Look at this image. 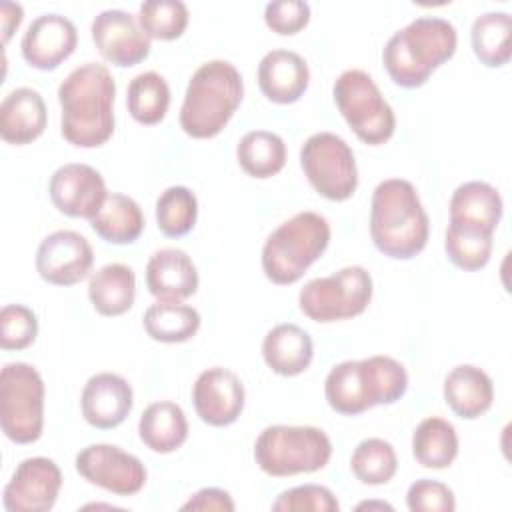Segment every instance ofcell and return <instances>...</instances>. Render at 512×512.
I'll use <instances>...</instances> for the list:
<instances>
[{
  "instance_id": "obj_1",
  "label": "cell",
  "mask_w": 512,
  "mask_h": 512,
  "mask_svg": "<svg viewBox=\"0 0 512 512\" xmlns=\"http://www.w3.org/2000/svg\"><path fill=\"white\" fill-rule=\"evenodd\" d=\"M116 82L98 62L74 68L58 86L64 140L78 148L102 146L114 134Z\"/></svg>"
},
{
  "instance_id": "obj_2",
  "label": "cell",
  "mask_w": 512,
  "mask_h": 512,
  "mask_svg": "<svg viewBox=\"0 0 512 512\" xmlns=\"http://www.w3.org/2000/svg\"><path fill=\"white\" fill-rule=\"evenodd\" d=\"M430 220L418 190L404 178L382 180L370 202V238L388 258L410 260L428 242Z\"/></svg>"
},
{
  "instance_id": "obj_3",
  "label": "cell",
  "mask_w": 512,
  "mask_h": 512,
  "mask_svg": "<svg viewBox=\"0 0 512 512\" xmlns=\"http://www.w3.org/2000/svg\"><path fill=\"white\" fill-rule=\"evenodd\" d=\"M408 388L406 368L392 356L344 360L328 372L324 396L338 414L354 416L380 404L398 402Z\"/></svg>"
},
{
  "instance_id": "obj_4",
  "label": "cell",
  "mask_w": 512,
  "mask_h": 512,
  "mask_svg": "<svg viewBox=\"0 0 512 512\" xmlns=\"http://www.w3.org/2000/svg\"><path fill=\"white\" fill-rule=\"evenodd\" d=\"M456 46L458 34L452 22L440 16H420L388 38L382 62L394 84L418 88L454 56Z\"/></svg>"
},
{
  "instance_id": "obj_5",
  "label": "cell",
  "mask_w": 512,
  "mask_h": 512,
  "mask_svg": "<svg viewBox=\"0 0 512 512\" xmlns=\"http://www.w3.org/2000/svg\"><path fill=\"white\" fill-rule=\"evenodd\" d=\"M244 96L238 68L226 60H210L192 74L180 108L182 130L198 140L214 138L234 116Z\"/></svg>"
},
{
  "instance_id": "obj_6",
  "label": "cell",
  "mask_w": 512,
  "mask_h": 512,
  "mask_svg": "<svg viewBox=\"0 0 512 512\" xmlns=\"http://www.w3.org/2000/svg\"><path fill=\"white\" fill-rule=\"evenodd\" d=\"M330 244L328 220L304 210L272 230L262 246V270L274 284L298 282Z\"/></svg>"
},
{
  "instance_id": "obj_7",
  "label": "cell",
  "mask_w": 512,
  "mask_h": 512,
  "mask_svg": "<svg viewBox=\"0 0 512 512\" xmlns=\"http://www.w3.org/2000/svg\"><path fill=\"white\" fill-rule=\"evenodd\" d=\"M332 456V442L316 426H266L254 444V460L268 476H294L322 470Z\"/></svg>"
},
{
  "instance_id": "obj_8",
  "label": "cell",
  "mask_w": 512,
  "mask_h": 512,
  "mask_svg": "<svg viewBox=\"0 0 512 512\" xmlns=\"http://www.w3.org/2000/svg\"><path fill=\"white\" fill-rule=\"evenodd\" d=\"M0 426L8 440L32 444L44 428V380L26 362H8L0 372Z\"/></svg>"
},
{
  "instance_id": "obj_9",
  "label": "cell",
  "mask_w": 512,
  "mask_h": 512,
  "mask_svg": "<svg viewBox=\"0 0 512 512\" xmlns=\"http://www.w3.org/2000/svg\"><path fill=\"white\" fill-rule=\"evenodd\" d=\"M332 96L336 108L362 142L378 146L392 138L396 130L394 110L368 72L358 68L344 70L334 82Z\"/></svg>"
},
{
  "instance_id": "obj_10",
  "label": "cell",
  "mask_w": 512,
  "mask_h": 512,
  "mask_svg": "<svg viewBox=\"0 0 512 512\" xmlns=\"http://www.w3.org/2000/svg\"><path fill=\"white\" fill-rule=\"evenodd\" d=\"M372 276L362 266H344L338 272L304 284L298 304L304 316L330 324L362 314L372 300Z\"/></svg>"
},
{
  "instance_id": "obj_11",
  "label": "cell",
  "mask_w": 512,
  "mask_h": 512,
  "mask_svg": "<svg viewBox=\"0 0 512 512\" xmlns=\"http://www.w3.org/2000/svg\"><path fill=\"white\" fill-rule=\"evenodd\" d=\"M300 166L310 186L332 202L348 200L358 188L352 148L334 132H316L300 148Z\"/></svg>"
},
{
  "instance_id": "obj_12",
  "label": "cell",
  "mask_w": 512,
  "mask_h": 512,
  "mask_svg": "<svg viewBox=\"0 0 512 512\" xmlns=\"http://www.w3.org/2000/svg\"><path fill=\"white\" fill-rule=\"evenodd\" d=\"M76 470L86 482L118 496L138 494L148 478L140 458L114 444H90L82 448L76 454Z\"/></svg>"
},
{
  "instance_id": "obj_13",
  "label": "cell",
  "mask_w": 512,
  "mask_h": 512,
  "mask_svg": "<svg viewBox=\"0 0 512 512\" xmlns=\"http://www.w3.org/2000/svg\"><path fill=\"white\" fill-rule=\"evenodd\" d=\"M60 488L58 464L46 456H32L16 466L4 486L2 502L8 512H48L56 504Z\"/></svg>"
},
{
  "instance_id": "obj_14",
  "label": "cell",
  "mask_w": 512,
  "mask_h": 512,
  "mask_svg": "<svg viewBox=\"0 0 512 512\" xmlns=\"http://www.w3.org/2000/svg\"><path fill=\"white\" fill-rule=\"evenodd\" d=\"M94 264L90 242L74 230L48 234L36 250V272L56 286H72L84 280Z\"/></svg>"
},
{
  "instance_id": "obj_15",
  "label": "cell",
  "mask_w": 512,
  "mask_h": 512,
  "mask_svg": "<svg viewBox=\"0 0 512 512\" xmlns=\"http://www.w3.org/2000/svg\"><path fill=\"white\" fill-rule=\"evenodd\" d=\"M90 32L102 58L120 68L140 64L148 58L152 48L138 20L126 10H102L94 16Z\"/></svg>"
},
{
  "instance_id": "obj_16",
  "label": "cell",
  "mask_w": 512,
  "mask_h": 512,
  "mask_svg": "<svg viewBox=\"0 0 512 512\" xmlns=\"http://www.w3.org/2000/svg\"><path fill=\"white\" fill-rule=\"evenodd\" d=\"M52 204L66 216L92 220L102 208L108 192L102 174L80 162H70L54 170L48 184Z\"/></svg>"
},
{
  "instance_id": "obj_17",
  "label": "cell",
  "mask_w": 512,
  "mask_h": 512,
  "mask_svg": "<svg viewBox=\"0 0 512 512\" xmlns=\"http://www.w3.org/2000/svg\"><path fill=\"white\" fill-rule=\"evenodd\" d=\"M244 384L228 368L212 366L198 374L192 386V402L202 422L222 428L238 420L244 410Z\"/></svg>"
},
{
  "instance_id": "obj_18",
  "label": "cell",
  "mask_w": 512,
  "mask_h": 512,
  "mask_svg": "<svg viewBox=\"0 0 512 512\" xmlns=\"http://www.w3.org/2000/svg\"><path fill=\"white\" fill-rule=\"evenodd\" d=\"M78 44V30L74 22L62 14L50 12L32 20L26 28L20 48L24 60L38 70L58 68Z\"/></svg>"
},
{
  "instance_id": "obj_19",
  "label": "cell",
  "mask_w": 512,
  "mask_h": 512,
  "mask_svg": "<svg viewBox=\"0 0 512 512\" xmlns=\"http://www.w3.org/2000/svg\"><path fill=\"white\" fill-rule=\"evenodd\" d=\"M134 406V392L126 378L114 372H98L88 378L80 394L84 420L100 430L120 426Z\"/></svg>"
},
{
  "instance_id": "obj_20",
  "label": "cell",
  "mask_w": 512,
  "mask_h": 512,
  "mask_svg": "<svg viewBox=\"0 0 512 512\" xmlns=\"http://www.w3.org/2000/svg\"><path fill=\"white\" fill-rule=\"evenodd\" d=\"M198 270L180 248H160L146 264V288L162 302H182L198 290Z\"/></svg>"
},
{
  "instance_id": "obj_21",
  "label": "cell",
  "mask_w": 512,
  "mask_h": 512,
  "mask_svg": "<svg viewBox=\"0 0 512 512\" xmlns=\"http://www.w3.org/2000/svg\"><path fill=\"white\" fill-rule=\"evenodd\" d=\"M310 82L306 60L292 50H270L258 64V86L274 104H292L302 98Z\"/></svg>"
},
{
  "instance_id": "obj_22",
  "label": "cell",
  "mask_w": 512,
  "mask_h": 512,
  "mask_svg": "<svg viewBox=\"0 0 512 512\" xmlns=\"http://www.w3.org/2000/svg\"><path fill=\"white\" fill-rule=\"evenodd\" d=\"M48 112L38 90L20 86L8 92L0 104V134L8 144L24 146L46 130Z\"/></svg>"
},
{
  "instance_id": "obj_23",
  "label": "cell",
  "mask_w": 512,
  "mask_h": 512,
  "mask_svg": "<svg viewBox=\"0 0 512 512\" xmlns=\"http://www.w3.org/2000/svg\"><path fill=\"white\" fill-rule=\"evenodd\" d=\"M450 224H458L472 230L494 234L498 228L504 202L500 192L482 180H470L460 184L450 198Z\"/></svg>"
},
{
  "instance_id": "obj_24",
  "label": "cell",
  "mask_w": 512,
  "mask_h": 512,
  "mask_svg": "<svg viewBox=\"0 0 512 512\" xmlns=\"http://www.w3.org/2000/svg\"><path fill=\"white\" fill-rule=\"evenodd\" d=\"M444 400L456 416L480 418L494 402L492 378L474 364H460L444 378Z\"/></svg>"
},
{
  "instance_id": "obj_25",
  "label": "cell",
  "mask_w": 512,
  "mask_h": 512,
  "mask_svg": "<svg viewBox=\"0 0 512 512\" xmlns=\"http://www.w3.org/2000/svg\"><path fill=\"white\" fill-rule=\"evenodd\" d=\"M262 356L272 372L280 376H298L310 366L314 344L304 328L284 322L264 336Z\"/></svg>"
},
{
  "instance_id": "obj_26",
  "label": "cell",
  "mask_w": 512,
  "mask_h": 512,
  "mask_svg": "<svg viewBox=\"0 0 512 512\" xmlns=\"http://www.w3.org/2000/svg\"><path fill=\"white\" fill-rule=\"evenodd\" d=\"M138 436L152 452L170 454L188 438V420L184 410L170 400L152 402L138 420Z\"/></svg>"
},
{
  "instance_id": "obj_27",
  "label": "cell",
  "mask_w": 512,
  "mask_h": 512,
  "mask_svg": "<svg viewBox=\"0 0 512 512\" xmlns=\"http://www.w3.org/2000/svg\"><path fill=\"white\" fill-rule=\"evenodd\" d=\"M88 298L102 316H120L128 312L136 298V276L126 264L112 262L98 268L88 282Z\"/></svg>"
},
{
  "instance_id": "obj_28",
  "label": "cell",
  "mask_w": 512,
  "mask_h": 512,
  "mask_svg": "<svg viewBox=\"0 0 512 512\" xmlns=\"http://www.w3.org/2000/svg\"><path fill=\"white\" fill-rule=\"evenodd\" d=\"M90 226L104 242L132 244L144 230V214L134 198L112 192L90 220Z\"/></svg>"
},
{
  "instance_id": "obj_29",
  "label": "cell",
  "mask_w": 512,
  "mask_h": 512,
  "mask_svg": "<svg viewBox=\"0 0 512 512\" xmlns=\"http://www.w3.org/2000/svg\"><path fill=\"white\" fill-rule=\"evenodd\" d=\"M412 454L424 468H448L458 456V434L452 422L438 416L424 418L412 434Z\"/></svg>"
},
{
  "instance_id": "obj_30",
  "label": "cell",
  "mask_w": 512,
  "mask_h": 512,
  "mask_svg": "<svg viewBox=\"0 0 512 512\" xmlns=\"http://www.w3.org/2000/svg\"><path fill=\"white\" fill-rule=\"evenodd\" d=\"M472 50L488 68L508 64L512 56V18L508 12H484L472 22Z\"/></svg>"
},
{
  "instance_id": "obj_31",
  "label": "cell",
  "mask_w": 512,
  "mask_h": 512,
  "mask_svg": "<svg viewBox=\"0 0 512 512\" xmlns=\"http://www.w3.org/2000/svg\"><path fill=\"white\" fill-rule=\"evenodd\" d=\"M146 334L164 344H178L190 340L200 328V314L196 308L182 302H162L148 306L144 312Z\"/></svg>"
},
{
  "instance_id": "obj_32",
  "label": "cell",
  "mask_w": 512,
  "mask_h": 512,
  "mask_svg": "<svg viewBox=\"0 0 512 512\" xmlns=\"http://www.w3.org/2000/svg\"><path fill=\"white\" fill-rule=\"evenodd\" d=\"M236 158L248 176L270 178L286 164V144L276 132L250 130L240 138Z\"/></svg>"
},
{
  "instance_id": "obj_33",
  "label": "cell",
  "mask_w": 512,
  "mask_h": 512,
  "mask_svg": "<svg viewBox=\"0 0 512 512\" xmlns=\"http://www.w3.org/2000/svg\"><path fill=\"white\" fill-rule=\"evenodd\" d=\"M126 106L130 116L146 126L158 124L170 106V88L158 72H142L128 84Z\"/></svg>"
},
{
  "instance_id": "obj_34",
  "label": "cell",
  "mask_w": 512,
  "mask_h": 512,
  "mask_svg": "<svg viewBox=\"0 0 512 512\" xmlns=\"http://www.w3.org/2000/svg\"><path fill=\"white\" fill-rule=\"evenodd\" d=\"M350 470L362 484H388L398 470V456L390 442L382 438L362 440L350 458Z\"/></svg>"
},
{
  "instance_id": "obj_35",
  "label": "cell",
  "mask_w": 512,
  "mask_h": 512,
  "mask_svg": "<svg viewBox=\"0 0 512 512\" xmlns=\"http://www.w3.org/2000/svg\"><path fill=\"white\" fill-rule=\"evenodd\" d=\"M198 218L196 194L186 186H170L156 200V222L164 236H186Z\"/></svg>"
},
{
  "instance_id": "obj_36",
  "label": "cell",
  "mask_w": 512,
  "mask_h": 512,
  "mask_svg": "<svg viewBox=\"0 0 512 512\" xmlns=\"http://www.w3.org/2000/svg\"><path fill=\"white\" fill-rule=\"evenodd\" d=\"M492 236L494 234L490 232L448 224L446 238H444L448 260L466 272L484 268L492 256V246H494Z\"/></svg>"
},
{
  "instance_id": "obj_37",
  "label": "cell",
  "mask_w": 512,
  "mask_h": 512,
  "mask_svg": "<svg viewBox=\"0 0 512 512\" xmlns=\"http://www.w3.org/2000/svg\"><path fill=\"white\" fill-rule=\"evenodd\" d=\"M188 6L180 0H148L138 8V24L148 38L176 40L188 26Z\"/></svg>"
},
{
  "instance_id": "obj_38",
  "label": "cell",
  "mask_w": 512,
  "mask_h": 512,
  "mask_svg": "<svg viewBox=\"0 0 512 512\" xmlns=\"http://www.w3.org/2000/svg\"><path fill=\"white\" fill-rule=\"evenodd\" d=\"M38 336V318L24 304H6L0 310V346L4 350H24Z\"/></svg>"
},
{
  "instance_id": "obj_39",
  "label": "cell",
  "mask_w": 512,
  "mask_h": 512,
  "mask_svg": "<svg viewBox=\"0 0 512 512\" xmlns=\"http://www.w3.org/2000/svg\"><path fill=\"white\" fill-rule=\"evenodd\" d=\"M274 512H338L340 502L330 488L320 484H302L278 494L272 502Z\"/></svg>"
},
{
  "instance_id": "obj_40",
  "label": "cell",
  "mask_w": 512,
  "mask_h": 512,
  "mask_svg": "<svg viewBox=\"0 0 512 512\" xmlns=\"http://www.w3.org/2000/svg\"><path fill=\"white\" fill-rule=\"evenodd\" d=\"M406 506L410 512H454L456 498L452 488L444 482L420 478L410 484L406 492Z\"/></svg>"
},
{
  "instance_id": "obj_41",
  "label": "cell",
  "mask_w": 512,
  "mask_h": 512,
  "mask_svg": "<svg viewBox=\"0 0 512 512\" xmlns=\"http://www.w3.org/2000/svg\"><path fill=\"white\" fill-rule=\"evenodd\" d=\"M264 22L272 32L292 36L310 22V4L304 0L268 2L264 8Z\"/></svg>"
},
{
  "instance_id": "obj_42",
  "label": "cell",
  "mask_w": 512,
  "mask_h": 512,
  "mask_svg": "<svg viewBox=\"0 0 512 512\" xmlns=\"http://www.w3.org/2000/svg\"><path fill=\"white\" fill-rule=\"evenodd\" d=\"M236 508L232 496L222 488H202L194 492L184 504L182 510H216L232 512Z\"/></svg>"
},
{
  "instance_id": "obj_43",
  "label": "cell",
  "mask_w": 512,
  "mask_h": 512,
  "mask_svg": "<svg viewBox=\"0 0 512 512\" xmlns=\"http://www.w3.org/2000/svg\"><path fill=\"white\" fill-rule=\"evenodd\" d=\"M22 18H24V12H22L20 4H14V2H2L0 4V24H2V42L4 44L16 32Z\"/></svg>"
},
{
  "instance_id": "obj_44",
  "label": "cell",
  "mask_w": 512,
  "mask_h": 512,
  "mask_svg": "<svg viewBox=\"0 0 512 512\" xmlns=\"http://www.w3.org/2000/svg\"><path fill=\"white\" fill-rule=\"evenodd\" d=\"M358 510H364V508H380V510H394L390 504H386V502H360L358 506H356Z\"/></svg>"
}]
</instances>
